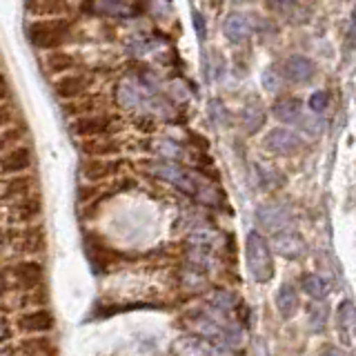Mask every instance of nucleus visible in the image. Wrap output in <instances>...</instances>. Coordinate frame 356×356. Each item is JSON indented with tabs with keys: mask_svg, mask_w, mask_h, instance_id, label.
Segmentation results:
<instances>
[{
	"mask_svg": "<svg viewBox=\"0 0 356 356\" xmlns=\"http://www.w3.org/2000/svg\"><path fill=\"white\" fill-rule=\"evenodd\" d=\"M143 170L149 176L159 178V181L174 185L178 192L187 194L189 198H196L198 203H203V205L218 207L222 200V194L214 185L200 181V176H196L192 170H187V167H183L181 163L149 159V161H143Z\"/></svg>",
	"mask_w": 356,
	"mask_h": 356,
	"instance_id": "nucleus-1",
	"label": "nucleus"
},
{
	"mask_svg": "<svg viewBox=\"0 0 356 356\" xmlns=\"http://www.w3.org/2000/svg\"><path fill=\"white\" fill-rule=\"evenodd\" d=\"M183 321L189 334L211 341L216 345H222V348H227V350H236L243 343V330L238 323L227 314H220V312L209 307L207 303L189 309L183 316Z\"/></svg>",
	"mask_w": 356,
	"mask_h": 356,
	"instance_id": "nucleus-2",
	"label": "nucleus"
},
{
	"mask_svg": "<svg viewBox=\"0 0 356 356\" xmlns=\"http://www.w3.org/2000/svg\"><path fill=\"white\" fill-rule=\"evenodd\" d=\"M74 29L72 18H40L31 20L27 25V38L33 47L56 51L70 40Z\"/></svg>",
	"mask_w": 356,
	"mask_h": 356,
	"instance_id": "nucleus-3",
	"label": "nucleus"
},
{
	"mask_svg": "<svg viewBox=\"0 0 356 356\" xmlns=\"http://www.w3.org/2000/svg\"><path fill=\"white\" fill-rule=\"evenodd\" d=\"M245 261H248V272L256 283H270L274 278L272 248L261 232L254 229L245 238Z\"/></svg>",
	"mask_w": 356,
	"mask_h": 356,
	"instance_id": "nucleus-4",
	"label": "nucleus"
},
{
	"mask_svg": "<svg viewBox=\"0 0 356 356\" xmlns=\"http://www.w3.org/2000/svg\"><path fill=\"white\" fill-rule=\"evenodd\" d=\"M292 220H294L292 211L281 203H265L256 207V222H259V227H263L265 232H270L272 236L292 227Z\"/></svg>",
	"mask_w": 356,
	"mask_h": 356,
	"instance_id": "nucleus-5",
	"label": "nucleus"
},
{
	"mask_svg": "<svg viewBox=\"0 0 356 356\" xmlns=\"http://www.w3.org/2000/svg\"><path fill=\"white\" fill-rule=\"evenodd\" d=\"M174 354L176 356H232V350L216 345L211 341H205L194 334H185L174 343Z\"/></svg>",
	"mask_w": 356,
	"mask_h": 356,
	"instance_id": "nucleus-6",
	"label": "nucleus"
},
{
	"mask_svg": "<svg viewBox=\"0 0 356 356\" xmlns=\"http://www.w3.org/2000/svg\"><path fill=\"white\" fill-rule=\"evenodd\" d=\"M263 143H265V149H270L272 154H278V156H294L300 147H303V140L287 127L270 129Z\"/></svg>",
	"mask_w": 356,
	"mask_h": 356,
	"instance_id": "nucleus-7",
	"label": "nucleus"
},
{
	"mask_svg": "<svg viewBox=\"0 0 356 356\" xmlns=\"http://www.w3.org/2000/svg\"><path fill=\"white\" fill-rule=\"evenodd\" d=\"M111 125H114V118L111 116H103V114H85V116H78L74 120V134L81 136L85 140L89 138H100V136H107L111 131Z\"/></svg>",
	"mask_w": 356,
	"mask_h": 356,
	"instance_id": "nucleus-8",
	"label": "nucleus"
},
{
	"mask_svg": "<svg viewBox=\"0 0 356 356\" xmlns=\"http://www.w3.org/2000/svg\"><path fill=\"white\" fill-rule=\"evenodd\" d=\"M316 76V65L312 58L303 54H294L289 56L283 65V78H287L289 83H296V85H305L309 81H314Z\"/></svg>",
	"mask_w": 356,
	"mask_h": 356,
	"instance_id": "nucleus-9",
	"label": "nucleus"
},
{
	"mask_svg": "<svg viewBox=\"0 0 356 356\" xmlns=\"http://www.w3.org/2000/svg\"><path fill=\"white\" fill-rule=\"evenodd\" d=\"M9 276H11V281L22 289H36L42 285L44 272H42V265L36 261H20L9 267Z\"/></svg>",
	"mask_w": 356,
	"mask_h": 356,
	"instance_id": "nucleus-10",
	"label": "nucleus"
},
{
	"mask_svg": "<svg viewBox=\"0 0 356 356\" xmlns=\"http://www.w3.org/2000/svg\"><path fill=\"white\" fill-rule=\"evenodd\" d=\"M272 248L276 250V254H281L283 259L294 261L298 256L305 254V241L296 229H283L272 236Z\"/></svg>",
	"mask_w": 356,
	"mask_h": 356,
	"instance_id": "nucleus-11",
	"label": "nucleus"
},
{
	"mask_svg": "<svg viewBox=\"0 0 356 356\" xmlns=\"http://www.w3.org/2000/svg\"><path fill=\"white\" fill-rule=\"evenodd\" d=\"M16 325L22 334H47L54 330L56 321L49 309H31L18 316Z\"/></svg>",
	"mask_w": 356,
	"mask_h": 356,
	"instance_id": "nucleus-12",
	"label": "nucleus"
},
{
	"mask_svg": "<svg viewBox=\"0 0 356 356\" xmlns=\"http://www.w3.org/2000/svg\"><path fill=\"white\" fill-rule=\"evenodd\" d=\"M89 87H92V78L87 74H65L54 83L56 94L65 100H74L78 96H83Z\"/></svg>",
	"mask_w": 356,
	"mask_h": 356,
	"instance_id": "nucleus-13",
	"label": "nucleus"
},
{
	"mask_svg": "<svg viewBox=\"0 0 356 356\" xmlns=\"http://www.w3.org/2000/svg\"><path fill=\"white\" fill-rule=\"evenodd\" d=\"M222 33L232 44H241L252 36V22L241 11H232L222 20Z\"/></svg>",
	"mask_w": 356,
	"mask_h": 356,
	"instance_id": "nucleus-14",
	"label": "nucleus"
},
{
	"mask_svg": "<svg viewBox=\"0 0 356 356\" xmlns=\"http://www.w3.org/2000/svg\"><path fill=\"white\" fill-rule=\"evenodd\" d=\"M31 167V149L27 145H18V147L9 149L0 159V172L3 174H20Z\"/></svg>",
	"mask_w": 356,
	"mask_h": 356,
	"instance_id": "nucleus-15",
	"label": "nucleus"
},
{
	"mask_svg": "<svg viewBox=\"0 0 356 356\" xmlns=\"http://www.w3.org/2000/svg\"><path fill=\"white\" fill-rule=\"evenodd\" d=\"M40 209L42 207L38 198H33V196L20 198L9 207V220L16 222V225H27V222H33L40 216Z\"/></svg>",
	"mask_w": 356,
	"mask_h": 356,
	"instance_id": "nucleus-16",
	"label": "nucleus"
},
{
	"mask_svg": "<svg viewBox=\"0 0 356 356\" xmlns=\"http://www.w3.org/2000/svg\"><path fill=\"white\" fill-rule=\"evenodd\" d=\"M272 114L276 120L285 122V125H300V120L305 116V109L300 105V100L296 98H281L276 100L274 107H272Z\"/></svg>",
	"mask_w": 356,
	"mask_h": 356,
	"instance_id": "nucleus-17",
	"label": "nucleus"
},
{
	"mask_svg": "<svg viewBox=\"0 0 356 356\" xmlns=\"http://www.w3.org/2000/svg\"><path fill=\"white\" fill-rule=\"evenodd\" d=\"M276 309H278V314H281L285 321L287 318H292L298 307H300V300H298V292H296V287L292 283H283L281 287H278V292H276Z\"/></svg>",
	"mask_w": 356,
	"mask_h": 356,
	"instance_id": "nucleus-18",
	"label": "nucleus"
},
{
	"mask_svg": "<svg viewBox=\"0 0 356 356\" xmlns=\"http://www.w3.org/2000/svg\"><path fill=\"white\" fill-rule=\"evenodd\" d=\"M116 167L114 163H109L105 159H89L81 163V174L85 181L89 183H98V181H105V178H111L116 174Z\"/></svg>",
	"mask_w": 356,
	"mask_h": 356,
	"instance_id": "nucleus-19",
	"label": "nucleus"
},
{
	"mask_svg": "<svg viewBox=\"0 0 356 356\" xmlns=\"http://www.w3.org/2000/svg\"><path fill=\"white\" fill-rule=\"evenodd\" d=\"M81 149L89 159H107V156L120 154V143H116L114 138H89L83 140Z\"/></svg>",
	"mask_w": 356,
	"mask_h": 356,
	"instance_id": "nucleus-20",
	"label": "nucleus"
},
{
	"mask_svg": "<svg viewBox=\"0 0 356 356\" xmlns=\"http://www.w3.org/2000/svg\"><path fill=\"white\" fill-rule=\"evenodd\" d=\"M265 118H267L265 109H263L261 103H256V100H254V103H248L241 109V125L248 134L259 131L265 125Z\"/></svg>",
	"mask_w": 356,
	"mask_h": 356,
	"instance_id": "nucleus-21",
	"label": "nucleus"
},
{
	"mask_svg": "<svg viewBox=\"0 0 356 356\" xmlns=\"http://www.w3.org/2000/svg\"><path fill=\"white\" fill-rule=\"evenodd\" d=\"M339 332L345 343H352V337L356 334V307L352 300H345L339 307Z\"/></svg>",
	"mask_w": 356,
	"mask_h": 356,
	"instance_id": "nucleus-22",
	"label": "nucleus"
},
{
	"mask_svg": "<svg viewBox=\"0 0 356 356\" xmlns=\"http://www.w3.org/2000/svg\"><path fill=\"white\" fill-rule=\"evenodd\" d=\"M78 65V60L74 58V54H67V51H49L44 56V67H47L49 74H65V72H72L74 67Z\"/></svg>",
	"mask_w": 356,
	"mask_h": 356,
	"instance_id": "nucleus-23",
	"label": "nucleus"
},
{
	"mask_svg": "<svg viewBox=\"0 0 356 356\" xmlns=\"http://www.w3.org/2000/svg\"><path fill=\"white\" fill-rule=\"evenodd\" d=\"M207 305L214 307L216 312H220V314L232 316V312L238 305V298L234 296L229 289H211L209 296H207Z\"/></svg>",
	"mask_w": 356,
	"mask_h": 356,
	"instance_id": "nucleus-24",
	"label": "nucleus"
},
{
	"mask_svg": "<svg viewBox=\"0 0 356 356\" xmlns=\"http://www.w3.org/2000/svg\"><path fill=\"white\" fill-rule=\"evenodd\" d=\"M98 11V14H105V16H111V18H134L136 16L138 7L136 5H127V3H98L94 7H89Z\"/></svg>",
	"mask_w": 356,
	"mask_h": 356,
	"instance_id": "nucleus-25",
	"label": "nucleus"
},
{
	"mask_svg": "<svg viewBox=\"0 0 356 356\" xmlns=\"http://www.w3.org/2000/svg\"><path fill=\"white\" fill-rule=\"evenodd\" d=\"M307 316H309V327L314 332H321L325 327L327 316H330V305L327 300H312L307 305Z\"/></svg>",
	"mask_w": 356,
	"mask_h": 356,
	"instance_id": "nucleus-26",
	"label": "nucleus"
},
{
	"mask_svg": "<svg viewBox=\"0 0 356 356\" xmlns=\"http://www.w3.org/2000/svg\"><path fill=\"white\" fill-rule=\"evenodd\" d=\"M300 281H303L305 294H309L314 300H325L330 287H327L325 281H323V276H318V274H303Z\"/></svg>",
	"mask_w": 356,
	"mask_h": 356,
	"instance_id": "nucleus-27",
	"label": "nucleus"
},
{
	"mask_svg": "<svg viewBox=\"0 0 356 356\" xmlns=\"http://www.w3.org/2000/svg\"><path fill=\"white\" fill-rule=\"evenodd\" d=\"M27 9L31 14L42 16V18H63V14H67L72 7L70 5H60V3H29Z\"/></svg>",
	"mask_w": 356,
	"mask_h": 356,
	"instance_id": "nucleus-28",
	"label": "nucleus"
},
{
	"mask_svg": "<svg viewBox=\"0 0 356 356\" xmlns=\"http://www.w3.org/2000/svg\"><path fill=\"white\" fill-rule=\"evenodd\" d=\"M5 196L9 198H27L29 192H31V181L27 176H16V178H9L7 185H5Z\"/></svg>",
	"mask_w": 356,
	"mask_h": 356,
	"instance_id": "nucleus-29",
	"label": "nucleus"
},
{
	"mask_svg": "<svg viewBox=\"0 0 356 356\" xmlns=\"http://www.w3.org/2000/svg\"><path fill=\"white\" fill-rule=\"evenodd\" d=\"M22 136H25V127H22V125H11V127L3 129V131H0V152L7 154L9 149L18 147V143H20Z\"/></svg>",
	"mask_w": 356,
	"mask_h": 356,
	"instance_id": "nucleus-30",
	"label": "nucleus"
},
{
	"mask_svg": "<svg viewBox=\"0 0 356 356\" xmlns=\"http://www.w3.org/2000/svg\"><path fill=\"white\" fill-rule=\"evenodd\" d=\"M261 83H263V87L267 89V92L276 94V92H281V87H283V74L278 72L274 65H270V67H267V70L263 72Z\"/></svg>",
	"mask_w": 356,
	"mask_h": 356,
	"instance_id": "nucleus-31",
	"label": "nucleus"
},
{
	"mask_svg": "<svg viewBox=\"0 0 356 356\" xmlns=\"http://www.w3.org/2000/svg\"><path fill=\"white\" fill-rule=\"evenodd\" d=\"M259 170V178H261V183L267 187V189H274V187H281L285 181H283V176L278 174L274 167H265V165H259L256 167Z\"/></svg>",
	"mask_w": 356,
	"mask_h": 356,
	"instance_id": "nucleus-32",
	"label": "nucleus"
},
{
	"mask_svg": "<svg viewBox=\"0 0 356 356\" xmlns=\"http://www.w3.org/2000/svg\"><path fill=\"white\" fill-rule=\"evenodd\" d=\"M209 118L216 122V125H220V127H225L227 122H229V114H227V107L220 103L218 98H214L209 103Z\"/></svg>",
	"mask_w": 356,
	"mask_h": 356,
	"instance_id": "nucleus-33",
	"label": "nucleus"
},
{
	"mask_svg": "<svg viewBox=\"0 0 356 356\" xmlns=\"http://www.w3.org/2000/svg\"><path fill=\"white\" fill-rule=\"evenodd\" d=\"M327 105H330V96H327V92H314V94L309 96V100H307L309 114H314V116H318L321 111H325Z\"/></svg>",
	"mask_w": 356,
	"mask_h": 356,
	"instance_id": "nucleus-34",
	"label": "nucleus"
},
{
	"mask_svg": "<svg viewBox=\"0 0 356 356\" xmlns=\"http://www.w3.org/2000/svg\"><path fill=\"white\" fill-rule=\"evenodd\" d=\"M14 118H16L14 107H11L9 103H0V131L14 125Z\"/></svg>",
	"mask_w": 356,
	"mask_h": 356,
	"instance_id": "nucleus-35",
	"label": "nucleus"
},
{
	"mask_svg": "<svg viewBox=\"0 0 356 356\" xmlns=\"http://www.w3.org/2000/svg\"><path fill=\"white\" fill-rule=\"evenodd\" d=\"M192 20H194V29H196V36L200 42H205L207 38V25H205V16L200 14L198 9H192Z\"/></svg>",
	"mask_w": 356,
	"mask_h": 356,
	"instance_id": "nucleus-36",
	"label": "nucleus"
},
{
	"mask_svg": "<svg viewBox=\"0 0 356 356\" xmlns=\"http://www.w3.org/2000/svg\"><path fill=\"white\" fill-rule=\"evenodd\" d=\"M354 47H356V7L352 11V20L348 27V51H352Z\"/></svg>",
	"mask_w": 356,
	"mask_h": 356,
	"instance_id": "nucleus-37",
	"label": "nucleus"
},
{
	"mask_svg": "<svg viewBox=\"0 0 356 356\" xmlns=\"http://www.w3.org/2000/svg\"><path fill=\"white\" fill-rule=\"evenodd\" d=\"M9 96V83H7V78L5 74H0V103Z\"/></svg>",
	"mask_w": 356,
	"mask_h": 356,
	"instance_id": "nucleus-38",
	"label": "nucleus"
},
{
	"mask_svg": "<svg viewBox=\"0 0 356 356\" xmlns=\"http://www.w3.org/2000/svg\"><path fill=\"white\" fill-rule=\"evenodd\" d=\"M9 339V323L7 318L0 316V343H5Z\"/></svg>",
	"mask_w": 356,
	"mask_h": 356,
	"instance_id": "nucleus-39",
	"label": "nucleus"
},
{
	"mask_svg": "<svg viewBox=\"0 0 356 356\" xmlns=\"http://www.w3.org/2000/svg\"><path fill=\"white\" fill-rule=\"evenodd\" d=\"M321 356H345V354L339 348H332V345H330V348H325L321 352Z\"/></svg>",
	"mask_w": 356,
	"mask_h": 356,
	"instance_id": "nucleus-40",
	"label": "nucleus"
},
{
	"mask_svg": "<svg viewBox=\"0 0 356 356\" xmlns=\"http://www.w3.org/2000/svg\"><path fill=\"white\" fill-rule=\"evenodd\" d=\"M256 356H270V352H267V348H265V343L256 345Z\"/></svg>",
	"mask_w": 356,
	"mask_h": 356,
	"instance_id": "nucleus-41",
	"label": "nucleus"
},
{
	"mask_svg": "<svg viewBox=\"0 0 356 356\" xmlns=\"http://www.w3.org/2000/svg\"><path fill=\"white\" fill-rule=\"evenodd\" d=\"M0 292H3V281H0Z\"/></svg>",
	"mask_w": 356,
	"mask_h": 356,
	"instance_id": "nucleus-42",
	"label": "nucleus"
},
{
	"mask_svg": "<svg viewBox=\"0 0 356 356\" xmlns=\"http://www.w3.org/2000/svg\"><path fill=\"white\" fill-rule=\"evenodd\" d=\"M0 356H5V354H0Z\"/></svg>",
	"mask_w": 356,
	"mask_h": 356,
	"instance_id": "nucleus-43",
	"label": "nucleus"
}]
</instances>
